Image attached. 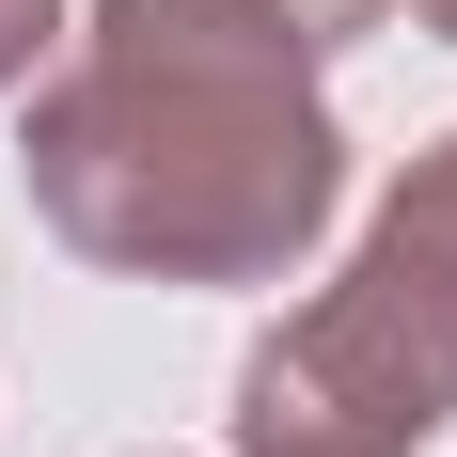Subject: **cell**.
I'll use <instances>...</instances> for the list:
<instances>
[{
	"instance_id": "obj_1",
	"label": "cell",
	"mask_w": 457,
	"mask_h": 457,
	"mask_svg": "<svg viewBox=\"0 0 457 457\" xmlns=\"http://www.w3.org/2000/svg\"><path fill=\"white\" fill-rule=\"evenodd\" d=\"M32 221L127 284H284L347 205V127L269 0H95L16 127Z\"/></svg>"
},
{
	"instance_id": "obj_2",
	"label": "cell",
	"mask_w": 457,
	"mask_h": 457,
	"mask_svg": "<svg viewBox=\"0 0 457 457\" xmlns=\"http://www.w3.org/2000/svg\"><path fill=\"white\" fill-rule=\"evenodd\" d=\"M457 426V127L363 221L347 284H316L237 363V457H426Z\"/></svg>"
},
{
	"instance_id": "obj_3",
	"label": "cell",
	"mask_w": 457,
	"mask_h": 457,
	"mask_svg": "<svg viewBox=\"0 0 457 457\" xmlns=\"http://www.w3.org/2000/svg\"><path fill=\"white\" fill-rule=\"evenodd\" d=\"M269 16H284V32H300V47H316V63H331V47H347V32H378L395 0H269Z\"/></svg>"
},
{
	"instance_id": "obj_4",
	"label": "cell",
	"mask_w": 457,
	"mask_h": 457,
	"mask_svg": "<svg viewBox=\"0 0 457 457\" xmlns=\"http://www.w3.org/2000/svg\"><path fill=\"white\" fill-rule=\"evenodd\" d=\"M47 32H63V0H0V95L47 63Z\"/></svg>"
},
{
	"instance_id": "obj_5",
	"label": "cell",
	"mask_w": 457,
	"mask_h": 457,
	"mask_svg": "<svg viewBox=\"0 0 457 457\" xmlns=\"http://www.w3.org/2000/svg\"><path fill=\"white\" fill-rule=\"evenodd\" d=\"M411 16H426V32H442V47H457V0H411Z\"/></svg>"
}]
</instances>
